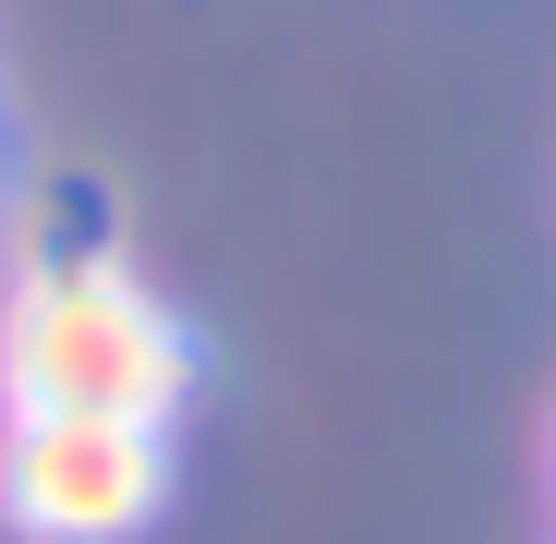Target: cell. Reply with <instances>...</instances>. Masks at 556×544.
<instances>
[{"instance_id": "cell-2", "label": "cell", "mask_w": 556, "mask_h": 544, "mask_svg": "<svg viewBox=\"0 0 556 544\" xmlns=\"http://www.w3.org/2000/svg\"><path fill=\"white\" fill-rule=\"evenodd\" d=\"M169 484V423L146 412H13L0 435V520L25 544H134Z\"/></svg>"}, {"instance_id": "cell-1", "label": "cell", "mask_w": 556, "mask_h": 544, "mask_svg": "<svg viewBox=\"0 0 556 544\" xmlns=\"http://www.w3.org/2000/svg\"><path fill=\"white\" fill-rule=\"evenodd\" d=\"M0 400L13 412H146L194 400V327H181L110 242H37L0 291Z\"/></svg>"}]
</instances>
